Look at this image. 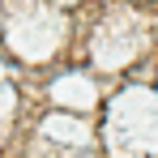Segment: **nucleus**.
Masks as SVG:
<instances>
[{"label": "nucleus", "mask_w": 158, "mask_h": 158, "mask_svg": "<svg viewBox=\"0 0 158 158\" xmlns=\"http://www.w3.org/2000/svg\"><path fill=\"white\" fill-rule=\"evenodd\" d=\"M132 4H141V9H158V0H132Z\"/></svg>", "instance_id": "obj_1"}]
</instances>
